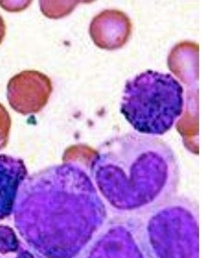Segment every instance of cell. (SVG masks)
<instances>
[{
	"mask_svg": "<svg viewBox=\"0 0 202 258\" xmlns=\"http://www.w3.org/2000/svg\"><path fill=\"white\" fill-rule=\"evenodd\" d=\"M14 224L38 258H77L108 220L89 172L63 162L27 176L14 208Z\"/></svg>",
	"mask_w": 202,
	"mask_h": 258,
	"instance_id": "cell-1",
	"label": "cell"
},
{
	"mask_svg": "<svg viewBox=\"0 0 202 258\" xmlns=\"http://www.w3.org/2000/svg\"><path fill=\"white\" fill-rule=\"evenodd\" d=\"M89 173L116 215H147L175 197L180 181L177 156L157 137L127 133L104 142Z\"/></svg>",
	"mask_w": 202,
	"mask_h": 258,
	"instance_id": "cell-2",
	"label": "cell"
},
{
	"mask_svg": "<svg viewBox=\"0 0 202 258\" xmlns=\"http://www.w3.org/2000/svg\"><path fill=\"white\" fill-rule=\"evenodd\" d=\"M184 88L170 74L146 71L128 80L120 112L140 134L167 133L184 110Z\"/></svg>",
	"mask_w": 202,
	"mask_h": 258,
	"instance_id": "cell-3",
	"label": "cell"
},
{
	"mask_svg": "<svg viewBox=\"0 0 202 258\" xmlns=\"http://www.w3.org/2000/svg\"><path fill=\"white\" fill-rule=\"evenodd\" d=\"M0 258H38V256L11 226L0 225Z\"/></svg>",
	"mask_w": 202,
	"mask_h": 258,
	"instance_id": "cell-8",
	"label": "cell"
},
{
	"mask_svg": "<svg viewBox=\"0 0 202 258\" xmlns=\"http://www.w3.org/2000/svg\"><path fill=\"white\" fill-rule=\"evenodd\" d=\"M77 258H155L147 242L142 217L115 215Z\"/></svg>",
	"mask_w": 202,
	"mask_h": 258,
	"instance_id": "cell-5",
	"label": "cell"
},
{
	"mask_svg": "<svg viewBox=\"0 0 202 258\" xmlns=\"http://www.w3.org/2000/svg\"><path fill=\"white\" fill-rule=\"evenodd\" d=\"M5 32H6V27H5V23L2 19V17L0 16V43L3 41L4 36H5Z\"/></svg>",
	"mask_w": 202,
	"mask_h": 258,
	"instance_id": "cell-10",
	"label": "cell"
},
{
	"mask_svg": "<svg viewBox=\"0 0 202 258\" xmlns=\"http://www.w3.org/2000/svg\"><path fill=\"white\" fill-rule=\"evenodd\" d=\"M28 171L24 161L7 154H0V221L11 217L17 197Z\"/></svg>",
	"mask_w": 202,
	"mask_h": 258,
	"instance_id": "cell-7",
	"label": "cell"
},
{
	"mask_svg": "<svg viewBox=\"0 0 202 258\" xmlns=\"http://www.w3.org/2000/svg\"><path fill=\"white\" fill-rule=\"evenodd\" d=\"M11 129V117L1 103H0V151L3 150L9 140V133Z\"/></svg>",
	"mask_w": 202,
	"mask_h": 258,
	"instance_id": "cell-9",
	"label": "cell"
},
{
	"mask_svg": "<svg viewBox=\"0 0 202 258\" xmlns=\"http://www.w3.org/2000/svg\"><path fill=\"white\" fill-rule=\"evenodd\" d=\"M199 210L174 197L143 216L147 242L155 258H199Z\"/></svg>",
	"mask_w": 202,
	"mask_h": 258,
	"instance_id": "cell-4",
	"label": "cell"
},
{
	"mask_svg": "<svg viewBox=\"0 0 202 258\" xmlns=\"http://www.w3.org/2000/svg\"><path fill=\"white\" fill-rule=\"evenodd\" d=\"M51 93V80L36 71H25L12 77L7 86L11 107L22 115L40 112L46 105Z\"/></svg>",
	"mask_w": 202,
	"mask_h": 258,
	"instance_id": "cell-6",
	"label": "cell"
}]
</instances>
